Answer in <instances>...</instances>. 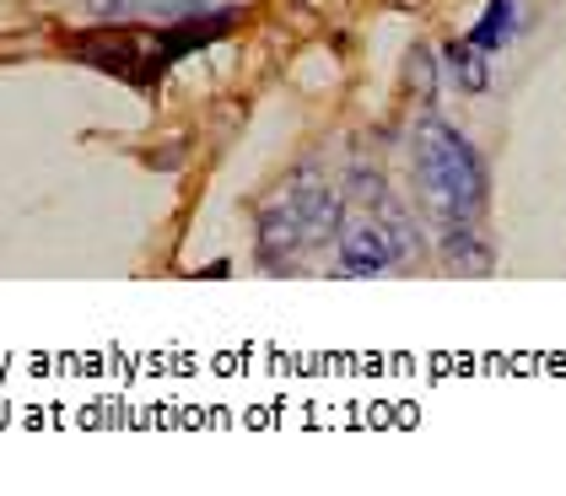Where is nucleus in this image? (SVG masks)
Listing matches in <instances>:
<instances>
[{"instance_id": "nucleus-5", "label": "nucleus", "mask_w": 566, "mask_h": 496, "mask_svg": "<svg viewBox=\"0 0 566 496\" xmlns=\"http://www.w3.org/2000/svg\"><path fill=\"white\" fill-rule=\"evenodd\" d=\"M442 260L464 275H491V249L475 238V226H453L442 232Z\"/></svg>"}, {"instance_id": "nucleus-1", "label": "nucleus", "mask_w": 566, "mask_h": 496, "mask_svg": "<svg viewBox=\"0 0 566 496\" xmlns=\"http://www.w3.org/2000/svg\"><path fill=\"white\" fill-rule=\"evenodd\" d=\"M410 168H416V194L432 226L453 232V226H475L480 205H485V162L470 140L442 119H421L416 125V146H410Z\"/></svg>"}, {"instance_id": "nucleus-7", "label": "nucleus", "mask_w": 566, "mask_h": 496, "mask_svg": "<svg viewBox=\"0 0 566 496\" xmlns=\"http://www.w3.org/2000/svg\"><path fill=\"white\" fill-rule=\"evenodd\" d=\"M507 33H513V0H491L485 17L475 22V33H470V44L485 49V54H496V49L507 44Z\"/></svg>"}, {"instance_id": "nucleus-6", "label": "nucleus", "mask_w": 566, "mask_h": 496, "mask_svg": "<svg viewBox=\"0 0 566 496\" xmlns=\"http://www.w3.org/2000/svg\"><path fill=\"white\" fill-rule=\"evenodd\" d=\"M442 65H448V76H453L464 92H485V82H491V71H485V49H475L470 39H453V44L442 49Z\"/></svg>"}, {"instance_id": "nucleus-4", "label": "nucleus", "mask_w": 566, "mask_h": 496, "mask_svg": "<svg viewBox=\"0 0 566 496\" xmlns=\"http://www.w3.org/2000/svg\"><path fill=\"white\" fill-rule=\"evenodd\" d=\"M292 200L303 205V222H307V243H318V238H335L340 222H346V194L340 189H329V183H318L313 173L292 183Z\"/></svg>"}, {"instance_id": "nucleus-2", "label": "nucleus", "mask_w": 566, "mask_h": 496, "mask_svg": "<svg viewBox=\"0 0 566 496\" xmlns=\"http://www.w3.org/2000/svg\"><path fill=\"white\" fill-rule=\"evenodd\" d=\"M303 243H307L303 205H297V200H292V189H286L275 205H264L260 211V265H270V271L292 265Z\"/></svg>"}, {"instance_id": "nucleus-3", "label": "nucleus", "mask_w": 566, "mask_h": 496, "mask_svg": "<svg viewBox=\"0 0 566 496\" xmlns=\"http://www.w3.org/2000/svg\"><path fill=\"white\" fill-rule=\"evenodd\" d=\"M340 243V271L346 275H384L394 265V243L378 217H356V222H340L335 232Z\"/></svg>"}, {"instance_id": "nucleus-9", "label": "nucleus", "mask_w": 566, "mask_h": 496, "mask_svg": "<svg viewBox=\"0 0 566 496\" xmlns=\"http://www.w3.org/2000/svg\"><path fill=\"white\" fill-rule=\"evenodd\" d=\"M405 76H410V92H416L421 103H437V54L427 44L410 49V65H405Z\"/></svg>"}, {"instance_id": "nucleus-8", "label": "nucleus", "mask_w": 566, "mask_h": 496, "mask_svg": "<svg viewBox=\"0 0 566 496\" xmlns=\"http://www.w3.org/2000/svg\"><path fill=\"white\" fill-rule=\"evenodd\" d=\"M346 200H356V205H373V211H389V183H384V173H373V168H350L346 173Z\"/></svg>"}]
</instances>
